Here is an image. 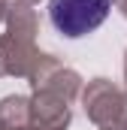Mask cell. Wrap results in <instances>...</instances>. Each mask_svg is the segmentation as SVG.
<instances>
[{
  "label": "cell",
  "mask_w": 127,
  "mask_h": 130,
  "mask_svg": "<svg viewBox=\"0 0 127 130\" xmlns=\"http://www.w3.org/2000/svg\"><path fill=\"white\" fill-rule=\"evenodd\" d=\"M124 88H127V52H124Z\"/></svg>",
  "instance_id": "obj_9"
},
{
  "label": "cell",
  "mask_w": 127,
  "mask_h": 130,
  "mask_svg": "<svg viewBox=\"0 0 127 130\" xmlns=\"http://www.w3.org/2000/svg\"><path fill=\"white\" fill-rule=\"evenodd\" d=\"M30 127L33 130H67L73 121V103L82 94V76L64 67L55 55H45L30 73Z\"/></svg>",
  "instance_id": "obj_1"
},
{
  "label": "cell",
  "mask_w": 127,
  "mask_h": 130,
  "mask_svg": "<svg viewBox=\"0 0 127 130\" xmlns=\"http://www.w3.org/2000/svg\"><path fill=\"white\" fill-rule=\"evenodd\" d=\"M0 130H33L30 127V100L9 94L0 100Z\"/></svg>",
  "instance_id": "obj_5"
},
{
  "label": "cell",
  "mask_w": 127,
  "mask_h": 130,
  "mask_svg": "<svg viewBox=\"0 0 127 130\" xmlns=\"http://www.w3.org/2000/svg\"><path fill=\"white\" fill-rule=\"evenodd\" d=\"M6 9H9V3H6V0H0V21H6Z\"/></svg>",
  "instance_id": "obj_7"
},
{
  "label": "cell",
  "mask_w": 127,
  "mask_h": 130,
  "mask_svg": "<svg viewBox=\"0 0 127 130\" xmlns=\"http://www.w3.org/2000/svg\"><path fill=\"white\" fill-rule=\"evenodd\" d=\"M115 6H118V12L127 18V0H115Z\"/></svg>",
  "instance_id": "obj_6"
},
{
  "label": "cell",
  "mask_w": 127,
  "mask_h": 130,
  "mask_svg": "<svg viewBox=\"0 0 127 130\" xmlns=\"http://www.w3.org/2000/svg\"><path fill=\"white\" fill-rule=\"evenodd\" d=\"M12 3H15V6H36L39 0H12Z\"/></svg>",
  "instance_id": "obj_8"
},
{
  "label": "cell",
  "mask_w": 127,
  "mask_h": 130,
  "mask_svg": "<svg viewBox=\"0 0 127 130\" xmlns=\"http://www.w3.org/2000/svg\"><path fill=\"white\" fill-rule=\"evenodd\" d=\"M112 9V0H49V18L55 30L79 39L94 33Z\"/></svg>",
  "instance_id": "obj_4"
},
{
  "label": "cell",
  "mask_w": 127,
  "mask_h": 130,
  "mask_svg": "<svg viewBox=\"0 0 127 130\" xmlns=\"http://www.w3.org/2000/svg\"><path fill=\"white\" fill-rule=\"evenodd\" d=\"M82 106L88 121L100 130H127V88L109 79H91L82 91Z\"/></svg>",
  "instance_id": "obj_3"
},
{
  "label": "cell",
  "mask_w": 127,
  "mask_h": 130,
  "mask_svg": "<svg viewBox=\"0 0 127 130\" xmlns=\"http://www.w3.org/2000/svg\"><path fill=\"white\" fill-rule=\"evenodd\" d=\"M6 76V67H3V55H0V79Z\"/></svg>",
  "instance_id": "obj_10"
},
{
  "label": "cell",
  "mask_w": 127,
  "mask_h": 130,
  "mask_svg": "<svg viewBox=\"0 0 127 130\" xmlns=\"http://www.w3.org/2000/svg\"><path fill=\"white\" fill-rule=\"evenodd\" d=\"M36 33H39L36 12L30 6H15L12 3L6 9V33L0 36V55H3L6 76L30 79V73L39 67L45 52H39Z\"/></svg>",
  "instance_id": "obj_2"
}]
</instances>
